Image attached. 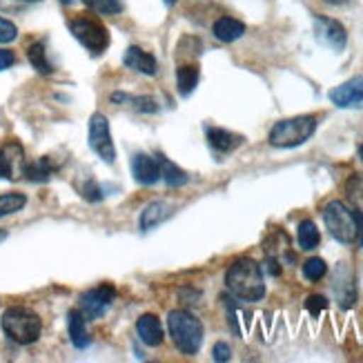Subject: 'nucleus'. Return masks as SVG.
I'll return each instance as SVG.
<instances>
[{
    "instance_id": "f257e3e1",
    "label": "nucleus",
    "mask_w": 363,
    "mask_h": 363,
    "mask_svg": "<svg viewBox=\"0 0 363 363\" xmlns=\"http://www.w3.org/2000/svg\"><path fill=\"white\" fill-rule=\"evenodd\" d=\"M225 288L245 303H257L265 296L263 267L252 259L234 261L225 272Z\"/></svg>"
},
{
    "instance_id": "f03ea898",
    "label": "nucleus",
    "mask_w": 363,
    "mask_h": 363,
    "mask_svg": "<svg viewBox=\"0 0 363 363\" xmlns=\"http://www.w3.org/2000/svg\"><path fill=\"white\" fill-rule=\"evenodd\" d=\"M3 333L7 335V339H11L18 345H31L40 339L43 333V321L40 317L29 308H21L13 306L9 310H5L3 314Z\"/></svg>"
},
{
    "instance_id": "7ed1b4c3",
    "label": "nucleus",
    "mask_w": 363,
    "mask_h": 363,
    "mask_svg": "<svg viewBox=\"0 0 363 363\" xmlns=\"http://www.w3.org/2000/svg\"><path fill=\"white\" fill-rule=\"evenodd\" d=\"M169 337L183 354H196L203 345V323L187 310H172L167 314Z\"/></svg>"
},
{
    "instance_id": "20e7f679",
    "label": "nucleus",
    "mask_w": 363,
    "mask_h": 363,
    "mask_svg": "<svg viewBox=\"0 0 363 363\" xmlns=\"http://www.w3.org/2000/svg\"><path fill=\"white\" fill-rule=\"evenodd\" d=\"M323 220L328 232L333 234V239H337L343 245L357 243L359 245V212L345 208V203L341 201H330L323 208Z\"/></svg>"
},
{
    "instance_id": "39448f33",
    "label": "nucleus",
    "mask_w": 363,
    "mask_h": 363,
    "mask_svg": "<svg viewBox=\"0 0 363 363\" xmlns=\"http://www.w3.org/2000/svg\"><path fill=\"white\" fill-rule=\"evenodd\" d=\"M317 132V118L314 116H296L279 121L270 132V145L274 147H298Z\"/></svg>"
},
{
    "instance_id": "423d86ee",
    "label": "nucleus",
    "mask_w": 363,
    "mask_h": 363,
    "mask_svg": "<svg viewBox=\"0 0 363 363\" xmlns=\"http://www.w3.org/2000/svg\"><path fill=\"white\" fill-rule=\"evenodd\" d=\"M69 31H72V36L91 54H103L109 45V34H107L105 25L89 18V16H76L74 21H69Z\"/></svg>"
},
{
    "instance_id": "0eeeda50",
    "label": "nucleus",
    "mask_w": 363,
    "mask_h": 363,
    "mask_svg": "<svg viewBox=\"0 0 363 363\" xmlns=\"http://www.w3.org/2000/svg\"><path fill=\"white\" fill-rule=\"evenodd\" d=\"M114 298H116V288L109 286V283H103V286L91 288L81 294V298H78V310L85 314L87 321H96L105 317V312L112 308Z\"/></svg>"
},
{
    "instance_id": "6e6552de",
    "label": "nucleus",
    "mask_w": 363,
    "mask_h": 363,
    "mask_svg": "<svg viewBox=\"0 0 363 363\" xmlns=\"http://www.w3.org/2000/svg\"><path fill=\"white\" fill-rule=\"evenodd\" d=\"M89 147L94 150V154L101 156L105 163L112 165L116 161V150L112 143V134H109V123L101 112L91 114L89 118Z\"/></svg>"
},
{
    "instance_id": "1a4fd4ad",
    "label": "nucleus",
    "mask_w": 363,
    "mask_h": 363,
    "mask_svg": "<svg viewBox=\"0 0 363 363\" xmlns=\"http://www.w3.org/2000/svg\"><path fill=\"white\" fill-rule=\"evenodd\" d=\"M314 34H317V40L321 45L330 47L333 52H343L345 43H348L345 27L335 18H328V16H314Z\"/></svg>"
},
{
    "instance_id": "9d476101",
    "label": "nucleus",
    "mask_w": 363,
    "mask_h": 363,
    "mask_svg": "<svg viewBox=\"0 0 363 363\" xmlns=\"http://www.w3.org/2000/svg\"><path fill=\"white\" fill-rule=\"evenodd\" d=\"M25 167H27L25 152L16 140L0 145V179H7V181L21 179L25 177Z\"/></svg>"
},
{
    "instance_id": "9b49d317",
    "label": "nucleus",
    "mask_w": 363,
    "mask_h": 363,
    "mask_svg": "<svg viewBox=\"0 0 363 363\" xmlns=\"http://www.w3.org/2000/svg\"><path fill=\"white\" fill-rule=\"evenodd\" d=\"M333 105L341 109H350V107H363V76H354L350 81L341 83L328 94Z\"/></svg>"
},
{
    "instance_id": "f8f14e48",
    "label": "nucleus",
    "mask_w": 363,
    "mask_h": 363,
    "mask_svg": "<svg viewBox=\"0 0 363 363\" xmlns=\"http://www.w3.org/2000/svg\"><path fill=\"white\" fill-rule=\"evenodd\" d=\"M333 290H335V296L341 308H352L354 301H357V288H354V279H352V272L350 267L345 263H339V267L335 270V279H333Z\"/></svg>"
},
{
    "instance_id": "ddd939ff",
    "label": "nucleus",
    "mask_w": 363,
    "mask_h": 363,
    "mask_svg": "<svg viewBox=\"0 0 363 363\" xmlns=\"http://www.w3.org/2000/svg\"><path fill=\"white\" fill-rule=\"evenodd\" d=\"M132 177L140 185H154L161 181L159 159L150 154H134L132 156Z\"/></svg>"
},
{
    "instance_id": "4468645a",
    "label": "nucleus",
    "mask_w": 363,
    "mask_h": 363,
    "mask_svg": "<svg viewBox=\"0 0 363 363\" xmlns=\"http://www.w3.org/2000/svg\"><path fill=\"white\" fill-rule=\"evenodd\" d=\"M136 333H138V339L145 345H150V348H159L165 339L163 323L156 314H143L136 323Z\"/></svg>"
},
{
    "instance_id": "2eb2a0df",
    "label": "nucleus",
    "mask_w": 363,
    "mask_h": 363,
    "mask_svg": "<svg viewBox=\"0 0 363 363\" xmlns=\"http://www.w3.org/2000/svg\"><path fill=\"white\" fill-rule=\"evenodd\" d=\"M123 62L130 69L140 72V74H145V76H156V74H159V62H156V58L152 54H147L145 50H140V47H130V50L125 52Z\"/></svg>"
},
{
    "instance_id": "dca6fc26",
    "label": "nucleus",
    "mask_w": 363,
    "mask_h": 363,
    "mask_svg": "<svg viewBox=\"0 0 363 363\" xmlns=\"http://www.w3.org/2000/svg\"><path fill=\"white\" fill-rule=\"evenodd\" d=\"M205 138H208V143L220 154H230L243 143V136L234 134L230 130H220V128H205Z\"/></svg>"
},
{
    "instance_id": "f3484780",
    "label": "nucleus",
    "mask_w": 363,
    "mask_h": 363,
    "mask_svg": "<svg viewBox=\"0 0 363 363\" xmlns=\"http://www.w3.org/2000/svg\"><path fill=\"white\" fill-rule=\"evenodd\" d=\"M85 314L81 310H69L67 314V328H69V339L74 343V348L78 350H85L89 348V343H91V337L87 333V325H85Z\"/></svg>"
},
{
    "instance_id": "a211bd4d",
    "label": "nucleus",
    "mask_w": 363,
    "mask_h": 363,
    "mask_svg": "<svg viewBox=\"0 0 363 363\" xmlns=\"http://www.w3.org/2000/svg\"><path fill=\"white\" fill-rule=\"evenodd\" d=\"M212 34L216 40L220 43H234L245 36V25L241 21L232 18V16H223V18H218L212 27Z\"/></svg>"
},
{
    "instance_id": "6ab92c4d",
    "label": "nucleus",
    "mask_w": 363,
    "mask_h": 363,
    "mask_svg": "<svg viewBox=\"0 0 363 363\" xmlns=\"http://www.w3.org/2000/svg\"><path fill=\"white\" fill-rule=\"evenodd\" d=\"M169 216H172L169 205L165 201H154L143 210V214H140V230L147 232L156 225H161L163 220H167Z\"/></svg>"
},
{
    "instance_id": "aec40b11",
    "label": "nucleus",
    "mask_w": 363,
    "mask_h": 363,
    "mask_svg": "<svg viewBox=\"0 0 363 363\" xmlns=\"http://www.w3.org/2000/svg\"><path fill=\"white\" fill-rule=\"evenodd\" d=\"M296 241H298V247L306 250V252L317 247L319 241H321V234H319L317 223L310 220V218L301 220V223H298V232H296Z\"/></svg>"
},
{
    "instance_id": "412c9836",
    "label": "nucleus",
    "mask_w": 363,
    "mask_h": 363,
    "mask_svg": "<svg viewBox=\"0 0 363 363\" xmlns=\"http://www.w3.org/2000/svg\"><path fill=\"white\" fill-rule=\"evenodd\" d=\"M159 159V167H161V179L169 185V187H183L187 185L189 177H187V172L181 169L179 165L174 163H169L167 159H163V156H156Z\"/></svg>"
},
{
    "instance_id": "4be33fe9",
    "label": "nucleus",
    "mask_w": 363,
    "mask_h": 363,
    "mask_svg": "<svg viewBox=\"0 0 363 363\" xmlns=\"http://www.w3.org/2000/svg\"><path fill=\"white\" fill-rule=\"evenodd\" d=\"M199 67L196 65H181L177 69V85H179V91H181V96H189L196 85H199Z\"/></svg>"
},
{
    "instance_id": "5701e85b",
    "label": "nucleus",
    "mask_w": 363,
    "mask_h": 363,
    "mask_svg": "<svg viewBox=\"0 0 363 363\" xmlns=\"http://www.w3.org/2000/svg\"><path fill=\"white\" fill-rule=\"evenodd\" d=\"M54 163L47 159V156H43V159H38V161H34V163H27V167H25V177L29 179V181H34V183H47L52 179V174H54Z\"/></svg>"
},
{
    "instance_id": "b1692460",
    "label": "nucleus",
    "mask_w": 363,
    "mask_h": 363,
    "mask_svg": "<svg viewBox=\"0 0 363 363\" xmlns=\"http://www.w3.org/2000/svg\"><path fill=\"white\" fill-rule=\"evenodd\" d=\"M27 58H29V62H31V67H34L38 74H45V76L54 74V67H52V62L47 60V52H45V45H43V43L29 45Z\"/></svg>"
},
{
    "instance_id": "393cba45",
    "label": "nucleus",
    "mask_w": 363,
    "mask_h": 363,
    "mask_svg": "<svg viewBox=\"0 0 363 363\" xmlns=\"http://www.w3.org/2000/svg\"><path fill=\"white\" fill-rule=\"evenodd\" d=\"M345 196L352 203V208L363 214V174H352L345 181Z\"/></svg>"
},
{
    "instance_id": "a878e982",
    "label": "nucleus",
    "mask_w": 363,
    "mask_h": 363,
    "mask_svg": "<svg viewBox=\"0 0 363 363\" xmlns=\"http://www.w3.org/2000/svg\"><path fill=\"white\" fill-rule=\"evenodd\" d=\"M27 205V196L21 192H7V194H0V218L9 216L21 212Z\"/></svg>"
},
{
    "instance_id": "bb28decb",
    "label": "nucleus",
    "mask_w": 363,
    "mask_h": 363,
    "mask_svg": "<svg viewBox=\"0 0 363 363\" xmlns=\"http://www.w3.org/2000/svg\"><path fill=\"white\" fill-rule=\"evenodd\" d=\"M328 274V265H325V261L323 259H319V257H312V259H308L306 263H303V277L308 279V281H321L323 277Z\"/></svg>"
},
{
    "instance_id": "cd10ccee",
    "label": "nucleus",
    "mask_w": 363,
    "mask_h": 363,
    "mask_svg": "<svg viewBox=\"0 0 363 363\" xmlns=\"http://www.w3.org/2000/svg\"><path fill=\"white\" fill-rule=\"evenodd\" d=\"M121 103H130L136 112H143V114H156L159 112V105L152 96H128V94H123V101Z\"/></svg>"
},
{
    "instance_id": "c85d7f7f",
    "label": "nucleus",
    "mask_w": 363,
    "mask_h": 363,
    "mask_svg": "<svg viewBox=\"0 0 363 363\" xmlns=\"http://www.w3.org/2000/svg\"><path fill=\"white\" fill-rule=\"evenodd\" d=\"M16 38H18V27H16L11 21H7V18L0 16V45L13 43Z\"/></svg>"
},
{
    "instance_id": "c756f323",
    "label": "nucleus",
    "mask_w": 363,
    "mask_h": 363,
    "mask_svg": "<svg viewBox=\"0 0 363 363\" xmlns=\"http://www.w3.org/2000/svg\"><path fill=\"white\" fill-rule=\"evenodd\" d=\"M91 7L105 16H116L123 11V0H94Z\"/></svg>"
},
{
    "instance_id": "7c9ffc66",
    "label": "nucleus",
    "mask_w": 363,
    "mask_h": 363,
    "mask_svg": "<svg viewBox=\"0 0 363 363\" xmlns=\"http://www.w3.org/2000/svg\"><path fill=\"white\" fill-rule=\"evenodd\" d=\"M38 0H0V11L5 13H18V11H25L27 7H31Z\"/></svg>"
},
{
    "instance_id": "2f4dec72",
    "label": "nucleus",
    "mask_w": 363,
    "mask_h": 363,
    "mask_svg": "<svg viewBox=\"0 0 363 363\" xmlns=\"http://www.w3.org/2000/svg\"><path fill=\"white\" fill-rule=\"evenodd\" d=\"M328 308V298L321 294H310L306 298V310L312 314V317H319V314Z\"/></svg>"
},
{
    "instance_id": "473e14b6",
    "label": "nucleus",
    "mask_w": 363,
    "mask_h": 363,
    "mask_svg": "<svg viewBox=\"0 0 363 363\" xmlns=\"http://www.w3.org/2000/svg\"><path fill=\"white\" fill-rule=\"evenodd\" d=\"M230 357H232L230 345H228L225 341H218V343L214 345V350H212V359L218 361V363H223V361H230Z\"/></svg>"
},
{
    "instance_id": "72a5a7b5",
    "label": "nucleus",
    "mask_w": 363,
    "mask_h": 363,
    "mask_svg": "<svg viewBox=\"0 0 363 363\" xmlns=\"http://www.w3.org/2000/svg\"><path fill=\"white\" fill-rule=\"evenodd\" d=\"M83 196L87 199V201H101L103 199V189L94 183V181H87L85 185H83Z\"/></svg>"
},
{
    "instance_id": "f704fd0d",
    "label": "nucleus",
    "mask_w": 363,
    "mask_h": 363,
    "mask_svg": "<svg viewBox=\"0 0 363 363\" xmlns=\"http://www.w3.org/2000/svg\"><path fill=\"white\" fill-rule=\"evenodd\" d=\"M13 62H16L13 52H11V50H5V47H0V72L9 69V67L13 65Z\"/></svg>"
},
{
    "instance_id": "c9c22d12",
    "label": "nucleus",
    "mask_w": 363,
    "mask_h": 363,
    "mask_svg": "<svg viewBox=\"0 0 363 363\" xmlns=\"http://www.w3.org/2000/svg\"><path fill=\"white\" fill-rule=\"evenodd\" d=\"M265 270L270 272L272 277H279L281 274V265H279V261L274 257H270V259L265 261Z\"/></svg>"
},
{
    "instance_id": "e433bc0d",
    "label": "nucleus",
    "mask_w": 363,
    "mask_h": 363,
    "mask_svg": "<svg viewBox=\"0 0 363 363\" xmlns=\"http://www.w3.org/2000/svg\"><path fill=\"white\" fill-rule=\"evenodd\" d=\"M325 3H328V5H345L348 0H325Z\"/></svg>"
},
{
    "instance_id": "4c0bfd02",
    "label": "nucleus",
    "mask_w": 363,
    "mask_h": 363,
    "mask_svg": "<svg viewBox=\"0 0 363 363\" xmlns=\"http://www.w3.org/2000/svg\"><path fill=\"white\" fill-rule=\"evenodd\" d=\"M165 5H177V0H163Z\"/></svg>"
},
{
    "instance_id": "58836bf2",
    "label": "nucleus",
    "mask_w": 363,
    "mask_h": 363,
    "mask_svg": "<svg viewBox=\"0 0 363 363\" xmlns=\"http://www.w3.org/2000/svg\"><path fill=\"white\" fill-rule=\"evenodd\" d=\"M359 159H361V161H363V145H361V147H359Z\"/></svg>"
},
{
    "instance_id": "ea45409f",
    "label": "nucleus",
    "mask_w": 363,
    "mask_h": 363,
    "mask_svg": "<svg viewBox=\"0 0 363 363\" xmlns=\"http://www.w3.org/2000/svg\"><path fill=\"white\" fill-rule=\"evenodd\" d=\"M83 3H85V5H94V0H83Z\"/></svg>"
}]
</instances>
